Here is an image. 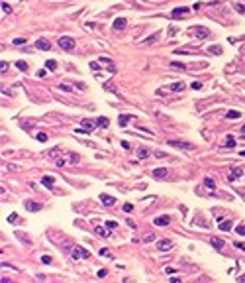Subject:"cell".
I'll use <instances>...</instances> for the list:
<instances>
[{
  "label": "cell",
  "mask_w": 245,
  "mask_h": 283,
  "mask_svg": "<svg viewBox=\"0 0 245 283\" xmlns=\"http://www.w3.org/2000/svg\"><path fill=\"white\" fill-rule=\"evenodd\" d=\"M71 258L73 260H86V258H90V252L86 248H82V246H77L71 252Z\"/></svg>",
  "instance_id": "cell-1"
},
{
  "label": "cell",
  "mask_w": 245,
  "mask_h": 283,
  "mask_svg": "<svg viewBox=\"0 0 245 283\" xmlns=\"http://www.w3.org/2000/svg\"><path fill=\"white\" fill-rule=\"evenodd\" d=\"M59 47H61V49H65V51H73L74 49V40H73V37H69V35H61L59 37Z\"/></svg>",
  "instance_id": "cell-2"
},
{
  "label": "cell",
  "mask_w": 245,
  "mask_h": 283,
  "mask_svg": "<svg viewBox=\"0 0 245 283\" xmlns=\"http://www.w3.org/2000/svg\"><path fill=\"white\" fill-rule=\"evenodd\" d=\"M190 34H194L198 40H204V37H208L210 35V30L208 28H204V26H192V28L188 30Z\"/></svg>",
  "instance_id": "cell-3"
},
{
  "label": "cell",
  "mask_w": 245,
  "mask_h": 283,
  "mask_svg": "<svg viewBox=\"0 0 245 283\" xmlns=\"http://www.w3.org/2000/svg\"><path fill=\"white\" fill-rule=\"evenodd\" d=\"M167 144H169L171 148H180V149H192V148H194L190 142H180V140H169Z\"/></svg>",
  "instance_id": "cell-4"
},
{
  "label": "cell",
  "mask_w": 245,
  "mask_h": 283,
  "mask_svg": "<svg viewBox=\"0 0 245 283\" xmlns=\"http://www.w3.org/2000/svg\"><path fill=\"white\" fill-rule=\"evenodd\" d=\"M171 248H173V240H169V238L159 240V242H157V250H159V252H169Z\"/></svg>",
  "instance_id": "cell-5"
},
{
  "label": "cell",
  "mask_w": 245,
  "mask_h": 283,
  "mask_svg": "<svg viewBox=\"0 0 245 283\" xmlns=\"http://www.w3.org/2000/svg\"><path fill=\"white\" fill-rule=\"evenodd\" d=\"M188 12H190L188 6H179V8H175L173 12H171V18H184Z\"/></svg>",
  "instance_id": "cell-6"
},
{
  "label": "cell",
  "mask_w": 245,
  "mask_h": 283,
  "mask_svg": "<svg viewBox=\"0 0 245 283\" xmlns=\"http://www.w3.org/2000/svg\"><path fill=\"white\" fill-rule=\"evenodd\" d=\"M127 26V18H124V16H120V18L114 20V24H112V28H114L116 31H122Z\"/></svg>",
  "instance_id": "cell-7"
},
{
  "label": "cell",
  "mask_w": 245,
  "mask_h": 283,
  "mask_svg": "<svg viewBox=\"0 0 245 283\" xmlns=\"http://www.w3.org/2000/svg\"><path fill=\"white\" fill-rule=\"evenodd\" d=\"M94 124H96V122H94ZM94 124H92L90 120H82V122H81L82 128H77V132H78V134H81V132H92V130H94Z\"/></svg>",
  "instance_id": "cell-8"
},
{
  "label": "cell",
  "mask_w": 245,
  "mask_h": 283,
  "mask_svg": "<svg viewBox=\"0 0 245 283\" xmlns=\"http://www.w3.org/2000/svg\"><path fill=\"white\" fill-rule=\"evenodd\" d=\"M24 206H26V210H28V212H37V210H41V205H39V202H34V201H26Z\"/></svg>",
  "instance_id": "cell-9"
},
{
  "label": "cell",
  "mask_w": 245,
  "mask_h": 283,
  "mask_svg": "<svg viewBox=\"0 0 245 283\" xmlns=\"http://www.w3.org/2000/svg\"><path fill=\"white\" fill-rule=\"evenodd\" d=\"M167 175H169V169H165V167L153 169V177L155 179H167Z\"/></svg>",
  "instance_id": "cell-10"
},
{
  "label": "cell",
  "mask_w": 245,
  "mask_h": 283,
  "mask_svg": "<svg viewBox=\"0 0 245 283\" xmlns=\"http://www.w3.org/2000/svg\"><path fill=\"white\" fill-rule=\"evenodd\" d=\"M35 47H37V49H41V51H49V49H51V44H49L47 40H43V37H41V40L35 41Z\"/></svg>",
  "instance_id": "cell-11"
},
{
  "label": "cell",
  "mask_w": 245,
  "mask_h": 283,
  "mask_svg": "<svg viewBox=\"0 0 245 283\" xmlns=\"http://www.w3.org/2000/svg\"><path fill=\"white\" fill-rule=\"evenodd\" d=\"M100 202L106 205V206H112V205H116V199H114V197H110V195H106V193H102V195H100Z\"/></svg>",
  "instance_id": "cell-12"
},
{
  "label": "cell",
  "mask_w": 245,
  "mask_h": 283,
  "mask_svg": "<svg viewBox=\"0 0 245 283\" xmlns=\"http://www.w3.org/2000/svg\"><path fill=\"white\" fill-rule=\"evenodd\" d=\"M169 222H171V218H169L167 214H163V216H157L155 220H153V224H155V226H167Z\"/></svg>",
  "instance_id": "cell-13"
},
{
  "label": "cell",
  "mask_w": 245,
  "mask_h": 283,
  "mask_svg": "<svg viewBox=\"0 0 245 283\" xmlns=\"http://www.w3.org/2000/svg\"><path fill=\"white\" fill-rule=\"evenodd\" d=\"M96 126L98 128H108L110 126V120L106 118V116H100V118H96Z\"/></svg>",
  "instance_id": "cell-14"
},
{
  "label": "cell",
  "mask_w": 245,
  "mask_h": 283,
  "mask_svg": "<svg viewBox=\"0 0 245 283\" xmlns=\"http://www.w3.org/2000/svg\"><path fill=\"white\" fill-rule=\"evenodd\" d=\"M41 183H43L45 187H49V189H51V187L55 185V179H53L51 175H45V177H41Z\"/></svg>",
  "instance_id": "cell-15"
},
{
  "label": "cell",
  "mask_w": 245,
  "mask_h": 283,
  "mask_svg": "<svg viewBox=\"0 0 245 283\" xmlns=\"http://www.w3.org/2000/svg\"><path fill=\"white\" fill-rule=\"evenodd\" d=\"M210 244H212L216 250H222V248H223V240H222V238H216V236L210 240Z\"/></svg>",
  "instance_id": "cell-16"
},
{
  "label": "cell",
  "mask_w": 245,
  "mask_h": 283,
  "mask_svg": "<svg viewBox=\"0 0 245 283\" xmlns=\"http://www.w3.org/2000/svg\"><path fill=\"white\" fill-rule=\"evenodd\" d=\"M226 148H235V138H233L231 134H227L226 136V144H223Z\"/></svg>",
  "instance_id": "cell-17"
},
{
  "label": "cell",
  "mask_w": 245,
  "mask_h": 283,
  "mask_svg": "<svg viewBox=\"0 0 245 283\" xmlns=\"http://www.w3.org/2000/svg\"><path fill=\"white\" fill-rule=\"evenodd\" d=\"M231 226H233V222H231V220H223V222H220V230H223V232L231 230Z\"/></svg>",
  "instance_id": "cell-18"
},
{
  "label": "cell",
  "mask_w": 245,
  "mask_h": 283,
  "mask_svg": "<svg viewBox=\"0 0 245 283\" xmlns=\"http://www.w3.org/2000/svg\"><path fill=\"white\" fill-rule=\"evenodd\" d=\"M208 51L212 53V55H222V53H223V49H222L220 45H210V47H208Z\"/></svg>",
  "instance_id": "cell-19"
},
{
  "label": "cell",
  "mask_w": 245,
  "mask_h": 283,
  "mask_svg": "<svg viewBox=\"0 0 245 283\" xmlns=\"http://www.w3.org/2000/svg\"><path fill=\"white\" fill-rule=\"evenodd\" d=\"M137 157H139V159H147L149 157V149L147 148H139V149H137Z\"/></svg>",
  "instance_id": "cell-20"
},
{
  "label": "cell",
  "mask_w": 245,
  "mask_h": 283,
  "mask_svg": "<svg viewBox=\"0 0 245 283\" xmlns=\"http://www.w3.org/2000/svg\"><path fill=\"white\" fill-rule=\"evenodd\" d=\"M204 187H206V189H210V191H214V189H216V183H214V179L206 177V179H204Z\"/></svg>",
  "instance_id": "cell-21"
},
{
  "label": "cell",
  "mask_w": 245,
  "mask_h": 283,
  "mask_svg": "<svg viewBox=\"0 0 245 283\" xmlns=\"http://www.w3.org/2000/svg\"><path fill=\"white\" fill-rule=\"evenodd\" d=\"M45 69H47V71H55V69H57V61L47 59V61H45Z\"/></svg>",
  "instance_id": "cell-22"
},
{
  "label": "cell",
  "mask_w": 245,
  "mask_h": 283,
  "mask_svg": "<svg viewBox=\"0 0 245 283\" xmlns=\"http://www.w3.org/2000/svg\"><path fill=\"white\" fill-rule=\"evenodd\" d=\"M169 89H171L173 93H180V90L184 89V83H173V85H171V87H169Z\"/></svg>",
  "instance_id": "cell-23"
},
{
  "label": "cell",
  "mask_w": 245,
  "mask_h": 283,
  "mask_svg": "<svg viewBox=\"0 0 245 283\" xmlns=\"http://www.w3.org/2000/svg\"><path fill=\"white\" fill-rule=\"evenodd\" d=\"M241 173H243V171H241L239 167H233V169H231V175H230V181H235V179H237Z\"/></svg>",
  "instance_id": "cell-24"
},
{
  "label": "cell",
  "mask_w": 245,
  "mask_h": 283,
  "mask_svg": "<svg viewBox=\"0 0 245 283\" xmlns=\"http://www.w3.org/2000/svg\"><path fill=\"white\" fill-rule=\"evenodd\" d=\"M239 116H241V112H239V110H230V112L226 114V118H230V120H235V118H239Z\"/></svg>",
  "instance_id": "cell-25"
},
{
  "label": "cell",
  "mask_w": 245,
  "mask_h": 283,
  "mask_svg": "<svg viewBox=\"0 0 245 283\" xmlns=\"http://www.w3.org/2000/svg\"><path fill=\"white\" fill-rule=\"evenodd\" d=\"M16 67H18V69H20V71H24V73H26V71H28V63H26L24 59H20V61H16Z\"/></svg>",
  "instance_id": "cell-26"
},
{
  "label": "cell",
  "mask_w": 245,
  "mask_h": 283,
  "mask_svg": "<svg viewBox=\"0 0 245 283\" xmlns=\"http://www.w3.org/2000/svg\"><path fill=\"white\" fill-rule=\"evenodd\" d=\"M127 122H130V116H127V114H122L120 118H118V124H120V126H126Z\"/></svg>",
  "instance_id": "cell-27"
},
{
  "label": "cell",
  "mask_w": 245,
  "mask_h": 283,
  "mask_svg": "<svg viewBox=\"0 0 245 283\" xmlns=\"http://www.w3.org/2000/svg\"><path fill=\"white\" fill-rule=\"evenodd\" d=\"M96 236H100V238H108V232H106L102 226H96Z\"/></svg>",
  "instance_id": "cell-28"
},
{
  "label": "cell",
  "mask_w": 245,
  "mask_h": 283,
  "mask_svg": "<svg viewBox=\"0 0 245 283\" xmlns=\"http://www.w3.org/2000/svg\"><path fill=\"white\" fill-rule=\"evenodd\" d=\"M69 161H71V163H78V161H81V156H78V153H71V156H69Z\"/></svg>",
  "instance_id": "cell-29"
},
{
  "label": "cell",
  "mask_w": 245,
  "mask_h": 283,
  "mask_svg": "<svg viewBox=\"0 0 245 283\" xmlns=\"http://www.w3.org/2000/svg\"><path fill=\"white\" fill-rule=\"evenodd\" d=\"M235 232L239 234V236H245V224H237V226H235Z\"/></svg>",
  "instance_id": "cell-30"
},
{
  "label": "cell",
  "mask_w": 245,
  "mask_h": 283,
  "mask_svg": "<svg viewBox=\"0 0 245 283\" xmlns=\"http://www.w3.org/2000/svg\"><path fill=\"white\" fill-rule=\"evenodd\" d=\"M59 89L63 90V93H71V90H73V87H71V85H67V83H63V85H59Z\"/></svg>",
  "instance_id": "cell-31"
},
{
  "label": "cell",
  "mask_w": 245,
  "mask_h": 283,
  "mask_svg": "<svg viewBox=\"0 0 245 283\" xmlns=\"http://www.w3.org/2000/svg\"><path fill=\"white\" fill-rule=\"evenodd\" d=\"M2 12H4V14H12V6H10V4H6V2H2Z\"/></svg>",
  "instance_id": "cell-32"
},
{
  "label": "cell",
  "mask_w": 245,
  "mask_h": 283,
  "mask_svg": "<svg viewBox=\"0 0 245 283\" xmlns=\"http://www.w3.org/2000/svg\"><path fill=\"white\" fill-rule=\"evenodd\" d=\"M233 8H235V10H237L239 14H243V12H245V4H239V2H237V4H235V6H233Z\"/></svg>",
  "instance_id": "cell-33"
},
{
  "label": "cell",
  "mask_w": 245,
  "mask_h": 283,
  "mask_svg": "<svg viewBox=\"0 0 245 283\" xmlns=\"http://www.w3.org/2000/svg\"><path fill=\"white\" fill-rule=\"evenodd\" d=\"M12 44H14V45H24V44H26V40H24V37H16Z\"/></svg>",
  "instance_id": "cell-34"
},
{
  "label": "cell",
  "mask_w": 245,
  "mask_h": 283,
  "mask_svg": "<svg viewBox=\"0 0 245 283\" xmlns=\"http://www.w3.org/2000/svg\"><path fill=\"white\" fill-rule=\"evenodd\" d=\"M37 142H47V134L39 132V134H37Z\"/></svg>",
  "instance_id": "cell-35"
},
{
  "label": "cell",
  "mask_w": 245,
  "mask_h": 283,
  "mask_svg": "<svg viewBox=\"0 0 245 283\" xmlns=\"http://www.w3.org/2000/svg\"><path fill=\"white\" fill-rule=\"evenodd\" d=\"M116 226H118V222H116V220H108V222H106V228H110V230H112V228H116Z\"/></svg>",
  "instance_id": "cell-36"
},
{
  "label": "cell",
  "mask_w": 245,
  "mask_h": 283,
  "mask_svg": "<svg viewBox=\"0 0 245 283\" xmlns=\"http://www.w3.org/2000/svg\"><path fill=\"white\" fill-rule=\"evenodd\" d=\"M157 40V34H153L151 37H147V40H145V45H149V44H153V41H155Z\"/></svg>",
  "instance_id": "cell-37"
},
{
  "label": "cell",
  "mask_w": 245,
  "mask_h": 283,
  "mask_svg": "<svg viewBox=\"0 0 245 283\" xmlns=\"http://www.w3.org/2000/svg\"><path fill=\"white\" fill-rule=\"evenodd\" d=\"M171 65L175 69H180V71H184V69H186V65H183V63H171Z\"/></svg>",
  "instance_id": "cell-38"
},
{
  "label": "cell",
  "mask_w": 245,
  "mask_h": 283,
  "mask_svg": "<svg viewBox=\"0 0 245 283\" xmlns=\"http://www.w3.org/2000/svg\"><path fill=\"white\" fill-rule=\"evenodd\" d=\"M16 218H18V214H16V212H12V214L8 216V222H10V224H14V222H16Z\"/></svg>",
  "instance_id": "cell-39"
},
{
  "label": "cell",
  "mask_w": 245,
  "mask_h": 283,
  "mask_svg": "<svg viewBox=\"0 0 245 283\" xmlns=\"http://www.w3.org/2000/svg\"><path fill=\"white\" fill-rule=\"evenodd\" d=\"M0 71H2V73H6V71H8V63H6V61L0 63Z\"/></svg>",
  "instance_id": "cell-40"
},
{
  "label": "cell",
  "mask_w": 245,
  "mask_h": 283,
  "mask_svg": "<svg viewBox=\"0 0 245 283\" xmlns=\"http://www.w3.org/2000/svg\"><path fill=\"white\" fill-rule=\"evenodd\" d=\"M233 246H235L237 250H243V252H245V242H235Z\"/></svg>",
  "instance_id": "cell-41"
},
{
  "label": "cell",
  "mask_w": 245,
  "mask_h": 283,
  "mask_svg": "<svg viewBox=\"0 0 245 283\" xmlns=\"http://www.w3.org/2000/svg\"><path fill=\"white\" fill-rule=\"evenodd\" d=\"M55 163H57V167H63V165H65V159L59 157V159H55Z\"/></svg>",
  "instance_id": "cell-42"
},
{
  "label": "cell",
  "mask_w": 245,
  "mask_h": 283,
  "mask_svg": "<svg viewBox=\"0 0 245 283\" xmlns=\"http://www.w3.org/2000/svg\"><path fill=\"white\" fill-rule=\"evenodd\" d=\"M143 240H145V242H153V240H155V236H153V234H147Z\"/></svg>",
  "instance_id": "cell-43"
},
{
  "label": "cell",
  "mask_w": 245,
  "mask_h": 283,
  "mask_svg": "<svg viewBox=\"0 0 245 283\" xmlns=\"http://www.w3.org/2000/svg\"><path fill=\"white\" fill-rule=\"evenodd\" d=\"M41 261H43V264H51V256H43Z\"/></svg>",
  "instance_id": "cell-44"
},
{
  "label": "cell",
  "mask_w": 245,
  "mask_h": 283,
  "mask_svg": "<svg viewBox=\"0 0 245 283\" xmlns=\"http://www.w3.org/2000/svg\"><path fill=\"white\" fill-rule=\"evenodd\" d=\"M124 210L126 212H131V210H134V205H124Z\"/></svg>",
  "instance_id": "cell-45"
},
{
  "label": "cell",
  "mask_w": 245,
  "mask_h": 283,
  "mask_svg": "<svg viewBox=\"0 0 245 283\" xmlns=\"http://www.w3.org/2000/svg\"><path fill=\"white\" fill-rule=\"evenodd\" d=\"M192 89H194V90H198V89H202V83H198V81H196V83H192Z\"/></svg>",
  "instance_id": "cell-46"
},
{
  "label": "cell",
  "mask_w": 245,
  "mask_h": 283,
  "mask_svg": "<svg viewBox=\"0 0 245 283\" xmlns=\"http://www.w3.org/2000/svg\"><path fill=\"white\" fill-rule=\"evenodd\" d=\"M98 254H100V256H110V254H108V248H102Z\"/></svg>",
  "instance_id": "cell-47"
},
{
  "label": "cell",
  "mask_w": 245,
  "mask_h": 283,
  "mask_svg": "<svg viewBox=\"0 0 245 283\" xmlns=\"http://www.w3.org/2000/svg\"><path fill=\"white\" fill-rule=\"evenodd\" d=\"M155 156H157L159 159H161V157H169V156H167V153H163V152H157V153H155Z\"/></svg>",
  "instance_id": "cell-48"
},
{
  "label": "cell",
  "mask_w": 245,
  "mask_h": 283,
  "mask_svg": "<svg viewBox=\"0 0 245 283\" xmlns=\"http://www.w3.org/2000/svg\"><path fill=\"white\" fill-rule=\"evenodd\" d=\"M106 273H108L106 269H100V271H98V277H106Z\"/></svg>",
  "instance_id": "cell-49"
},
{
  "label": "cell",
  "mask_w": 245,
  "mask_h": 283,
  "mask_svg": "<svg viewBox=\"0 0 245 283\" xmlns=\"http://www.w3.org/2000/svg\"><path fill=\"white\" fill-rule=\"evenodd\" d=\"M165 271H167V273L171 275V273H175V268H165Z\"/></svg>",
  "instance_id": "cell-50"
},
{
  "label": "cell",
  "mask_w": 245,
  "mask_h": 283,
  "mask_svg": "<svg viewBox=\"0 0 245 283\" xmlns=\"http://www.w3.org/2000/svg\"><path fill=\"white\" fill-rule=\"evenodd\" d=\"M241 134H243V136H245V126H241Z\"/></svg>",
  "instance_id": "cell-51"
},
{
  "label": "cell",
  "mask_w": 245,
  "mask_h": 283,
  "mask_svg": "<svg viewBox=\"0 0 245 283\" xmlns=\"http://www.w3.org/2000/svg\"><path fill=\"white\" fill-rule=\"evenodd\" d=\"M239 281H245V275H241V277H239Z\"/></svg>",
  "instance_id": "cell-52"
},
{
  "label": "cell",
  "mask_w": 245,
  "mask_h": 283,
  "mask_svg": "<svg viewBox=\"0 0 245 283\" xmlns=\"http://www.w3.org/2000/svg\"><path fill=\"white\" fill-rule=\"evenodd\" d=\"M239 156H243V157H245V149H243V152H241V153H239Z\"/></svg>",
  "instance_id": "cell-53"
}]
</instances>
